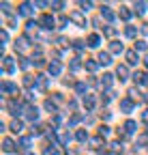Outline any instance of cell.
<instances>
[{
	"label": "cell",
	"mask_w": 148,
	"mask_h": 155,
	"mask_svg": "<svg viewBox=\"0 0 148 155\" xmlns=\"http://www.w3.org/2000/svg\"><path fill=\"white\" fill-rule=\"evenodd\" d=\"M69 19H73V22H75L77 26H86L84 15H82V13H77V11H75V13H71V15H69Z\"/></svg>",
	"instance_id": "cell-1"
},
{
	"label": "cell",
	"mask_w": 148,
	"mask_h": 155,
	"mask_svg": "<svg viewBox=\"0 0 148 155\" xmlns=\"http://www.w3.org/2000/svg\"><path fill=\"white\" fill-rule=\"evenodd\" d=\"M116 73H118V78H120V82H124L127 78H129V69L124 67V65H118V69H116Z\"/></svg>",
	"instance_id": "cell-2"
},
{
	"label": "cell",
	"mask_w": 148,
	"mask_h": 155,
	"mask_svg": "<svg viewBox=\"0 0 148 155\" xmlns=\"http://www.w3.org/2000/svg\"><path fill=\"white\" fill-rule=\"evenodd\" d=\"M26 116H28V121H36L39 119V112H36V108H26Z\"/></svg>",
	"instance_id": "cell-3"
},
{
	"label": "cell",
	"mask_w": 148,
	"mask_h": 155,
	"mask_svg": "<svg viewBox=\"0 0 148 155\" xmlns=\"http://www.w3.org/2000/svg\"><path fill=\"white\" fill-rule=\"evenodd\" d=\"M47 69H49V73H52V75H58V73L62 71L60 63H56V61H54V63H49V67H47Z\"/></svg>",
	"instance_id": "cell-4"
},
{
	"label": "cell",
	"mask_w": 148,
	"mask_h": 155,
	"mask_svg": "<svg viewBox=\"0 0 148 155\" xmlns=\"http://www.w3.org/2000/svg\"><path fill=\"white\" fill-rule=\"evenodd\" d=\"M137 61H140L137 54H135L133 50H129V52H127V63H129V65H137Z\"/></svg>",
	"instance_id": "cell-5"
},
{
	"label": "cell",
	"mask_w": 148,
	"mask_h": 155,
	"mask_svg": "<svg viewBox=\"0 0 148 155\" xmlns=\"http://www.w3.org/2000/svg\"><path fill=\"white\" fill-rule=\"evenodd\" d=\"M120 108H122V112H131L133 110V99H122L120 101Z\"/></svg>",
	"instance_id": "cell-6"
},
{
	"label": "cell",
	"mask_w": 148,
	"mask_h": 155,
	"mask_svg": "<svg viewBox=\"0 0 148 155\" xmlns=\"http://www.w3.org/2000/svg\"><path fill=\"white\" fill-rule=\"evenodd\" d=\"M2 61H5V71H7V73H13V71H15V65H13V61H11L9 56H5Z\"/></svg>",
	"instance_id": "cell-7"
},
{
	"label": "cell",
	"mask_w": 148,
	"mask_h": 155,
	"mask_svg": "<svg viewBox=\"0 0 148 155\" xmlns=\"http://www.w3.org/2000/svg\"><path fill=\"white\" fill-rule=\"evenodd\" d=\"M39 22L43 24V28H54V19H52L49 15H43V17L39 19Z\"/></svg>",
	"instance_id": "cell-8"
},
{
	"label": "cell",
	"mask_w": 148,
	"mask_h": 155,
	"mask_svg": "<svg viewBox=\"0 0 148 155\" xmlns=\"http://www.w3.org/2000/svg\"><path fill=\"white\" fill-rule=\"evenodd\" d=\"M99 43H101V37H99V35H90V37H88V45H90V48H97Z\"/></svg>",
	"instance_id": "cell-9"
},
{
	"label": "cell",
	"mask_w": 148,
	"mask_h": 155,
	"mask_svg": "<svg viewBox=\"0 0 148 155\" xmlns=\"http://www.w3.org/2000/svg\"><path fill=\"white\" fill-rule=\"evenodd\" d=\"M84 106H86V110H92V108H95V97H92V95H86V97H84Z\"/></svg>",
	"instance_id": "cell-10"
},
{
	"label": "cell",
	"mask_w": 148,
	"mask_h": 155,
	"mask_svg": "<svg viewBox=\"0 0 148 155\" xmlns=\"http://www.w3.org/2000/svg\"><path fill=\"white\" fill-rule=\"evenodd\" d=\"M99 63L101 65H109V63H112V56H109L107 52H101L99 54Z\"/></svg>",
	"instance_id": "cell-11"
},
{
	"label": "cell",
	"mask_w": 148,
	"mask_h": 155,
	"mask_svg": "<svg viewBox=\"0 0 148 155\" xmlns=\"http://www.w3.org/2000/svg\"><path fill=\"white\" fill-rule=\"evenodd\" d=\"M135 127H137V125H135V121H127V123H124V134H133V131H135Z\"/></svg>",
	"instance_id": "cell-12"
},
{
	"label": "cell",
	"mask_w": 148,
	"mask_h": 155,
	"mask_svg": "<svg viewBox=\"0 0 148 155\" xmlns=\"http://www.w3.org/2000/svg\"><path fill=\"white\" fill-rule=\"evenodd\" d=\"M101 15H103L105 19H114V13H112V9H109V7H101Z\"/></svg>",
	"instance_id": "cell-13"
},
{
	"label": "cell",
	"mask_w": 148,
	"mask_h": 155,
	"mask_svg": "<svg viewBox=\"0 0 148 155\" xmlns=\"http://www.w3.org/2000/svg\"><path fill=\"white\" fill-rule=\"evenodd\" d=\"M112 78H114L112 73H105V75H103V80H101V84H103L105 88H109V86H112Z\"/></svg>",
	"instance_id": "cell-14"
},
{
	"label": "cell",
	"mask_w": 148,
	"mask_h": 155,
	"mask_svg": "<svg viewBox=\"0 0 148 155\" xmlns=\"http://www.w3.org/2000/svg\"><path fill=\"white\" fill-rule=\"evenodd\" d=\"M32 5H28V2H24V5H20V13L22 15H30L32 13V9H30Z\"/></svg>",
	"instance_id": "cell-15"
},
{
	"label": "cell",
	"mask_w": 148,
	"mask_h": 155,
	"mask_svg": "<svg viewBox=\"0 0 148 155\" xmlns=\"http://www.w3.org/2000/svg\"><path fill=\"white\" fill-rule=\"evenodd\" d=\"M109 50H112L114 54H120V52H122V43H118V41H112V45H109Z\"/></svg>",
	"instance_id": "cell-16"
},
{
	"label": "cell",
	"mask_w": 148,
	"mask_h": 155,
	"mask_svg": "<svg viewBox=\"0 0 148 155\" xmlns=\"http://www.w3.org/2000/svg\"><path fill=\"white\" fill-rule=\"evenodd\" d=\"M2 144H5V147H2V149H5V151H7V153H11V151H13V149H15V147H13V140H11V138H5V142H2Z\"/></svg>",
	"instance_id": "cell-17"
},
{
	"label": "cell",
	"mask_w": 148,
	"mask_h": 155,
	"mask_svg": "<svg viewBox=\"0 0 148 155\" xmlns=\"http://www.w3.org/2000/svg\"><path fill=\"white\" fill-rule=\"evenodd\" d=\"M11 131H13V134H20V131H22V123H20V121H13V123H11Z\"/></svg>",
	"instance_id": "cell-18"
},
{
	"label": "cell",
	"mask_w": 148,
	"mask_h": 155,
	"mask_svg": "<svg viewBox=\"0 0 148 155\" xmlns=\"http://www.w3.org/2000/svg\"><path fill=\"white\" fill-rule=\"evenodd\" d=\"M9 110H11V114H20V104H17V101H11V104H9Z\"/></svg>",
	"instance_id": "cell-19"
},
{
	"label": "cell",
	"mask_w": 148,
	"mask_h": 155,
	"mask_svg": "<svg viewBox=\"0 0 148 155\" xmlns=\"http://www.w3.org/2000/svg\"><path fill=\"white\" fill-rule=\"evenodd\" d=\"M146 7H148L146 2H137V5H135V11H137L140 15H144V13H146Z\"/></svg>",
	"instance_id": "cell-20"
},
{
	"label": "cell",
	"mask_w": 148,
	"mask_h": 155,
	"mask_svg": "<svg viewBox=\"0 0 148 155\" xmlns=\"http://www.w3.org/2000/svg\"><path fill=\"white\" fill-rule=\"evenodd\" d=\"M86 138H88V134H86L84 129H80V131H77V140H80V142H86Z\"/></svg>",
	"instance_id": "cell-21"
},
{
	"label": "cell",
	"mask_w": 148,
	"mask_h": 155,
	"mask_svg": "<svg viewBox=\"0 0 148 155\" xmlns=\"http://www.w3.org/2000/svg\"><path fill=\"white\" fill-rule=\"evenodd\" d=\"M120 17H122V19H129V17H131V11L122 7V9H120Z\"/></svg>",
	"instance_id": "cell-22"
},
{
	"label": "cell",
	"mask_w": 148,
	"mask_h": 155,
	"mask_svg": "<svg viewBox=\"0 0 148 155\" xmlns=\"http://www.w3.org/2000/svg\"><path fill=\"white\" fill-rule=\"evenodd\" d=\"M148 45H146V41H135V50H140V52H144Z\"/></svg>",
	"instance_id": "cell-23"
},
{
	"label": "cell",
	"mask_w": 148,
	"mask_h": 155,
	"mask_svg": "<svg viewBox=\"0 0 148 155\" xmlns=\"http://www.w3.org/2000/svg\"><path fill=\"white\" fill-rule=\"evenodd\" d=\"M124 32H127V37H135V32H137V30H135L133 26H127V30H124Z\"/></svg>",
	"instance_id": "cell-24"
},
{
	"label": "cell",
	"mask_w": 148,
	"mask_h": 155,
	"mask_svg": "<svg viewBox=\"0 0 148 155\" xmlns=\"http://www.w3.org/2000/svg\"><path fill=\"white\" fill-rule=\"evenodd\" d=\"M60 151L56 149V147H52V149H45V155H58Z\"/></svg>",
	"instance_id": "cell-25"
},
{
	"label": "cell",
	"mask_w": 148,
	"mask_h": 155,
	"mask_svg": "<svg viewBox=\"0 0 148 155\" xmlns=\"http://www.w3.org/2000/svg\"><path fill=\"white\" fill-rule=\"evenodd\" d=\"M45 108H47L49 112H56V106L52 104V99H47V101H45Z\"/></svg>",
	"instance_id": "cell-26"
},
{
	"label": "cell",
	"mask_w": 148,
	"mask_h": 155,
	"mask_svg": "<svg viewBox=\"0 0 148 155\" xmlns=\"http://www.w3.org/2000/svg\"><path fill=\"white\" fill-rule=\"evenodd\" d=\"M86 69H88V71H95V69H97V63L88 61V63H86Z\"/></svg>",
	"instance_id": "cell-27"
},
{
	"label": "cell",
	"mask_w": 148,
	"mask_h": 155,
	"mask_svg": "<svg viewBox=\"0 0 148 155\" xmlns=\"http://www.w3.org/2000/svg\"><path fill=\"white\" fill-rule=\"evenodd\" d=\"M22 147H24V149L30 147V138H28V136H26V138H22Z\"/></svg>",
	"instance_id": "cell-28"
},
{
	"label": "cell",
	"mask_w": 148,
	"mask_h": 155,
	"mask_svg": "<svg viewBox=\"0 0 148 155\" xmlns=\"http://www.w3.org/2000/svg\"><path fill=\"white\" fill-rule=\"evenodd\" d=\"M71 69H73V71H77V69H80V61H77V58L71 63Z\"/></svg>",
	"instance_id": "cell-29"
},
{
	"label": "cell",
	"mask_w": 148,
	"mask_h": 155,
	"mask_svg": "<svg viewBox=\"0 0 148 155\" xmlns=\"http://www.w3.org/2000/svg\"><path fill=\"white\" fill-rule=\"evenodd\" d=\"M105 35H107V37H114V35H116V28H105Z\"/></svg>",
	"instance_id": "cell-30"
},
{
	"label": "cell",
	"mask_w": 148,
	"mask_h": 155,
	"mask_svg": "<svg viewBox=\"0 0 148 155\" xmlns=\"http://www.w3.org/2000/svg\"><path fill=\"white\" fill-rule=\"evenodd\" d=\"M75 88H77V93H84V91H86V84H84V82H80Z\"/></svg>",
	"instance_id": "cell-31"
},
{
	"label": "cell",
	"mask_w": 148,
	"mask_h": 155,
	"mask_svg": "<svg viewBox=\"0 0 148 155\" xmlns=\"http://www.w3.org/2000/svg\"><path fill=\"white\" fill-rule=\"evenodd\" d=\"M24 84H26V86H32V78H30V75L24 78Z\"/></svg>",
	"instance_id": "cell-32"
},
{
	"label": "cell",
	"mask_w": 148,
	"mask_h": 155,
	"mask_svg": "<svg viewBox=\"0 0 148 155\" xmlns=\"http://www.w3.org/2000/svg\"><path fill=\"white\" fill-rule=\"evenodd\" d=\"M20 67H22V69H28V61H26V58H22V63H20Z\"/></svg>",
	"instance_id": "cell-33"
},
{
	"label": "cell",
	"mask_w": 148,
	"mask_h": 155,
	"mask_svg": "<svg viewBox=\"0 0 148 155\" xmlns=\"http://www.w3.org/2000/svg\"><path fill=\"white\" fill-rule=\"evenodd\" d=\"M80 5H82V9H84V11H88V9H90V7H92V5H90V2H80Z\"/></svg>",
	"instance_id": "cell-34"
},
{
	"label": "cell",
	"mask_w": 148,
	"mask_h": 155,
	"mask_svg": "<svg viewBox=\"0 0 148 155\" xmlns=\"http://www.w3.org/2000/svg\"><path fill=\"white\" fill-rule=\"evenodd\" d=\"M142 121H144V123H148V110H144V114H142Z\"/></svg>",
	"instance_id": "cell-35"
},
{
	"label": "cell",
	"mask_w": 148,
	"mask_h": 155,
	"mask_svg": "<svg viewBox=\"0 0 148 155\" xmlns=\"http://www.w3.org/2000/svg\"><path fill=\"white\" fill-rule=\"evenodd\" d=\"M112 149L114 151H120V142H112Z\"/></svg>",
	"instance_id": "cell-36"
},
{
	"label": "cell",
	"mask_w": 148,
	"mask_h": 155,
	"mask_svg": "<svg viewBox=\"0 0 148 155\" xmlns=\"http://www.w3.org/2000/svg\"><path fill=\"white\" fill-rule=\"evenodd\" d=\"M142 32H144V35H148V24H144V26H142Z\"/></svg>",
	"instance_id": "cell-37"
},
{
	"label": "cell",
	"mask_w": 148,
	"mask_h": 155,
	"mask_svg": "<svg viewBox=\"0 0 148 155\" xmlns=\"http://www.w3.org/2000/svg\"><path fill=\"white\" fill-rule=\"evenodd\" d=\"M97 155H109V153H107V151H99Z\"/></svg>",
	"instance_id": "cell-38"
},
{
	"label": "cell",
	"mask_w": 148,
	"mask_h": 155,
	"mask_svg": "<svg viewBox=\"0 0 148 155\" xmlns=\"http://www.w3.org/2000/svg\"><path fill=\"white\" fill-rule=\"evenodd\" d=\"M144 63H146V67H148V56H146V58H144Z\"/></svg>",
	"instance_id": "cell-39"
},
{
	"label": "cell",
	"mask_w": 148,
	"mask_h": 155,
	"mask_svg": "<svg viewBox=\"0 0 148 155\" xmlns=\"http://www.w3.org/2000/svg\"><path fill=\"white\" fill-rule=\"evenodd\" d=\"M144 101H148V93H146V97H144Z\"/></svg>",
	"instance_id": "cell-40"
},
{
	"label": "cell",
	"mask_w": 148,
	"mask_h": 155,
	"mask_svg": "<svg viewBox=\"0 0 148 155\" xmlns=\"http://www.w3.org/2000/svg\"><path fill=\"white\" fill-rule=\"evenodd\" d=\"M26 155H32V153H26Z\"/></svg>",
	"instance_id": "cell-41"
}]
</instances>
